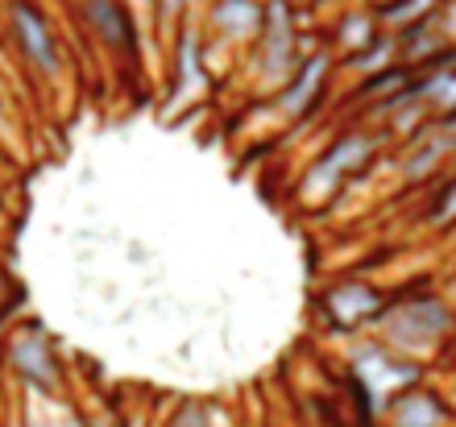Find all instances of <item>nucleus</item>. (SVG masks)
I'll list each match as a JSON object with an SVG mask.
<instances>
[{"label": "nucleus", "instance_id": "obj_13", "mask_svg": "<svg viewBox=\"0 0 456 427\" xmlns=\"http://www.w3.org/2000/svg\"><path fill=\"white\" fill-rule=\"evenodd\" d=\"M436 0H395V4H386L382 17L386 21H395V25H423L428 21V9H432Z\"/></svg>", "mask_w": 456, "mask_h": 427}, {"label": "nucleus", "instance_id": "obj_7", "mask_svg": "<svg viewBox=\"0 0 456 427\" xmlns=\"http://www.w3.org/2000/svg\"><path fill=\"white\" fill-rule=\"evenodd\" d=\"M324 316L332 328H357L365 320H378L382 316V295L373 291L370 283H340L324 295Z\"/></svg>", "mask_w": 456, "mask_h": 427}, {"label": "nucleus", "instance_id": "obj_12", "mask_svg": "<svg viewBox=\"0 0 456 427\" xmlns=\"http://www.w3.org/2000/svg\"><path fill=\"white\" fill-rule=\"evenodd\" d=\"M337 42H345L353 54L357 50H365L373 42V21L365 17V12H345V21H340V34H337Z\"/></svg>", "mask_w": 456, "mask_h": 427}, {"label": "nucleus", "instance_id": "obj_15", "mask_svg": "<svg viewBox=\"0 0 456 427\" xmlns=\"http://www.w3.org/2000/svg\"><path fill=\"white\" fill-rule=\"evenodd\" d=\"M167 427H208V406L200 403H183L175 415L167 419Z\"/></svg>", "mask_w": 456, "mask_h": 427}, {"label": "nucleus", "instance_id": "obj_8", "mask_svg": "<svg viewBox=\"0 0 456 427\" xmlns=\"http://www.w3.org/2000/svg\"><path fill=\"white\" fill-rule=\"evenodd\" d=\"M386 415H390V427H448V406L440 394L423 390V386H411V390L395 394L386 403Z\"/></svg>", "mask_w": 456, "mask_h": 427}, {"label": "nucleus", "instance_id": "obj_21", "mask_svg": "<svg viewBox=\"0 0 456 427\" xmlns=\"http://www.w3.org/2000/svg\"><path fill=\"white\" fill-rule=\"evenodd\" d=\"M287 4H290V9H295V4H315V0H287Z\"/></svg>", "mask_w": 456, "mask_h": 427}, {"label": "nucleus", "instance_id": "obj_3", "mask_svg": "<svg viewBox=\"0 0 456 427\" xmlns=\"http://www.w3.org/2000/svg\"><path fill=\"white\" fill-rule=\"evenodd\" d=\"M382 328H386V349L395 353H419L432 349L448 328V311L440 299H415V303H398V308H382Z\"/></svg>", "mask_w": 456, "mask_h": 427}, {"label": "nucleus", "instance_id": "obj_4", "mask_svg": "<svg viewBox=\"0 0 456 427\" xmlns=\"http://www.w3.org/2000/svg\"><path fill=\"white\" fill-rule=\"evenodd\" d=\"M373 150H378V137H370V133H345V137H337V142L328 145V154L315 158L312 170L303 175L299 195H307V200L332 195L353 170H361L370 162Z\"/></svg>", "mask_w": 456, "mask_h": 427}, {"label": "nucleus", "instance_id": "obj_17", "mask_svg": "<svg viewBox=\"0 0 456 427\" xmlns=\"http://www.w3.org/2000/svg\"><path fill=\"white\" fill-rule=\"evenodd\" d=\"M436 162H440V145H423L419 154L411 158V167H407V175L411 178H423V170H432Z\"/></svg>", "mask_w": 456, "mask_h": 427}, {"label": "nucleus", "instance_id": "obj_20", "mask_svg": "<svg viewBox=\"0 0 456 427\" xmlns=\"http://www.w3.org/2000/svg\"><path fill=\"white\" fill-rule=\"evenodd\" d=\"M87 427H125V423H117V419H96V423H87Z\"/></svg>", "mask_w": 456, "mask_h": 427}, {"label": "nucleus", "instance_id": "obj_1", "mask_svg": "<svg viewBox=\"0 0 456 427\" xmlns=\"http://www.w3.org/2000/svg\"><path fill=\"white\" fill-rule=\"evenodd\" d=\"M4 21H9V37H12L17 59L42 84H62V75H67V50H62V37L54 34V21L46 17V9L37 0H9Z\"/></svg>", "mask_w": 456, "mask_h": 427}, {"label": "nucleus", "instance_id": "obj_16", "mask_svg": "<svg viewBox=\"0 0 456 427\" xmlns=\"http://www.w3.org/2000/svg\"><path fill=\"white\" fill-rule=\"evenodd\" d=\"M436 225H456V178L448 183V191L436 200V212H432Z\"/></svg>", "mask_w": 456, "mask_h": 427}, {"label": "nucleus", "instance_id": "obj_2", "mask_svg": "<svg viewBox=\"0 0 456 427\" xmlns=\"http://www.w3.org/2000/svg\"><path fill=\"white\" fill-rule=\"evenodd\" d=\"M9 369L17 374V382H21L29 394H37V398H59L62 390V361L59 353H54V341H50L37 324H25V328H17V333L9 336Z\"/></svg>", "mask_w": 456, "mask_h": 427}, {"label": "nucleus", "instance_id": "obj_6", "mask_svg": "<svg viewBox=\"0 0 456 427\" xmlns=\"http://www.w3.org/2000/svg\"><path fill=\"white\" fill-rule=\"evenodd\" d=\"M353 378L365 386V394H370L373 403H382V394L411 390V386L419 382V374H415V365L398 361L386 344H365V349L353 357Z\"/></svg>", "mask_w": 456, "mask_h": 427}, {"label": "nucleus", "instance_id": "obj_22", "mask_svg": "<svg viewBox=\"0 0 456 427\" xmlns=\"http://www.w3.org/2000/svg\"><path fill=\"white\" fill-rule=\"evenodd\" d=\"M0 95H4V75H0Z\"/></svg>", "mask_w": 456, "mask_h": 427}, {"label": "nucleus", "instance_id": "obj_11", "mask_svg": "<svg viewBox=\"0 0 456 427\" xmlns=\"http://www.w3.org/2000/svg\"><path fill=\"white\" fill-rule=\"evenodd\" d=\"M204 87V46L191 29H183L175 42V95H195Z\"/></svg>", "mask_w": 456, "mask_h": 427}, {"label": "nucleus", "instance_id": "obj_14", "mask_svg": "<svg viewBox=\"0 0 456 427\" xmlns=\"http://www.w3.org/2000/svg\"><path fill=\"white\" fill-rule=\"evenodd\" d=\"M390 50H395V42H390V37H373L370 46L357 50V54L348 59V67H353V71H370V67H378V62L390 54Z\"/></svg>", "mask_w": 456, "mask_h": 427}, {"label": "nucleus", "instance_id": "obj_18", "mask_svg": "<svg viewBox=\"0 0 456 427\" xmlns=\"http://www.w3.org/2000/svg\"><path fill=\"white\" fill-rule=\"evenodd\" d=\"M191 0H150V9L158 12V21H179Z\"/></svg>", "mask_w": 456, "mask_h": 427}, {"label": "nucleus", "instance_id": "obj_10", "mask_svg": "<svg viewBox=\"0 0 456 427\" xmlns=\"http://www.w3.org/2000/svg\"><path fill=\"white\" fill-rule=\"evenodd\" d=\"M262 17H265L262 0H216V4H212L216 34L232 37V42H249V37L262 34Z\"/></svg>", "mask_w": 456, "mask_h": 427}, {"label": "nucleus", "instance_id": "obj_19", "mask_svg": "<svg viewBox=\"0 0 456 427\" xmlns=\"http://www.w3.org/2000/svg\"><path fill=\"white\" fill-rule=\"evenodd\" d=\"M208 427H232V423H228L220 411H212V406H208Z\"/></svg>", "mask_w": 456, "mask_h": 427}, {"label": "nucleus", "instance_id": "obj_23", "mask_svg": "<svg viewBox=\"0 0 456 427\" xmlns=\"http://www.w3.org/2000/svg\"><path fill=\"white\" fill-rule=\"evenodd\" d=\"M382 4H395V0H382Z\"/></svg>", "mask_w": 456, "mask_h": 427}, {"label": "nucleus", "instance_id": "obj_9", "mask_svg": "<svg viewBox=\"0 0 456 427\" xmlns=\"http://www.w3.org/2000/svg\"><path fill=\"white\" fill-rule=\"evenodd\" d=\"M324 79H328V54H312V59H303L299 67H295V75L287 79V87L278 92V108H282L287 117H303V112L320 100Z\"/></svg>", "mask_w": 456, "mask_h": 427}, {"label": "nucleus", "instance_id": "obj_5", "mask_svg": "<svg viewBox=\"0 0 456 427\" xmlns=\"http://www.w3.org/2000/svg\"><path fill=\"white\" fill-rule=\"evenodd\" d=\"M79 17L104 54L137 59V12L129 9V0H79Z\"/></svg>", "mask_w": 456, "mask_h": 427}]
</instances>
